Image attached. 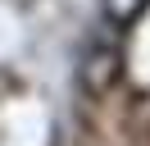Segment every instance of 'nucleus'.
Segmentation results:
<instances>
[{
    "label": "nucleus",
    "instance_id": "1",
    "mask_svg": "<svg viewBox=\"0 0 150 146\" xmlns=\"http://www.w3.org/2000/svg\"><path fill=\"white\" fill-rule=\"evenodd\" d=\"M118 64H123V50L118 41H105V36H91L82 50V64H77V82H82V91H109L114 78H118Z\"/></svg>",
    "mask_w": 150,
    "mask_h": 146
},
{
    "label": "nucleus",
    "instance_id": "2",
    "mask_svg": "<svg viewBox=\"0 0 150 146\" xmlns=\"http://www.w3.org/2000/svg\"><path fill=\"white\" fill-rule=\"evenodd\" d=\"M150 0H105V23L109 27H132V18L146 9Z\"/></svg>",
    "mask_w": 150,
    "mask_h": 146
}]
</instances>
